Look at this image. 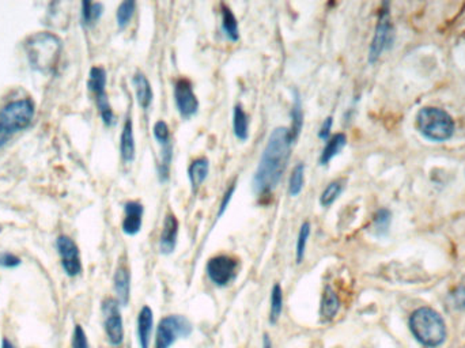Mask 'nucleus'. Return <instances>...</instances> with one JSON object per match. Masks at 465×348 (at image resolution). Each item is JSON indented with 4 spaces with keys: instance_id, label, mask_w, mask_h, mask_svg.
<instances>
[{
    "instance_id": "obj_22",
    "label": "nucleus",
    "mask_w": 465,
    "mask_h": 348,
    "mask_svg": "<svg viewBox=\"0 0 465 348\" xmlns=\"http://www.w3.org/2000/svg\"><path fill=\"white\" fill-rule=\"evenodd\" d=\"M221 14H222V32L226 36L229 41H239L240 40V29H239V22L234 13L226 6H221Z\"/></svg>"
},
{
    "instance_id": "obj_11",
    "label": "nucleus",
    "mask_w": 465,
    "mask_h": 348,
    "mask_svg": "<svg viewBox=\"0 0 465 348\" xmlns=\"http://www.w3.org/2000/svg\"><path fill=\"white\" fill-rule=\"evenodd\" d=\"M175 101L177 111L184 119H190L199 111V99L193 92L192 83L187 78H181L175 85Z\"/></svg>"
},
{
    "instance_id": "obj_35",
    "label": "nucleus",
    "mask_w": 465,
    "mask_h": 348,
    "mask_svg": "<svg viewBox=\"0 0 465 348\" xmlns=\"http://www.w3.org/2000/svg\"><path fill=\"white\" fill-rule=\"evenodd\" d=\"M21 263H22V260L14 254H10V252L0 254V267L1 268H16L21 266Z\"/></svg>"
},
{
    "instance_id": "obj_7",
    "label": "nucleus",
    "mask_w": 465,
    "mask_h": 348,
    "mask_svg": "<svg viewBox=\"0 0 465 348\" xmlns=\"http://www.w3.org/2000/svg\"><path fill=\"white\" fill-rule=\"evenodd\" d=\"M385 9L381 10L380 16H378V22L376 26V32H374V37L373 41L370 44L369 49V62L370 63H376L381 55L385 52L386 49L392 47L393 40H395V31H393V25L390 21V16L388 11V4H384Z\"/></svg>"
},
{
    "instance_id": "obj_26",
    "label": "nucleus",
    "mask_w": 465,
    "mask_h": 348,
    "mask_svg": "<svg viewBox=\"0 0 465 348\" xmlns=\"http://www.w3.org/2000/svg\"><path fill=\"white\" fill-rule=\"evenodd\" d=\"M283 310V290L279 283H275L271 291V308H270V322L275 325Z\"/></svg>"
},
{
    "instance_id": "obj_21",
    "label": "nucleus",
    "mask_w": 465,
    "mask_h": 348,
    "mask_svg": "<svg viewBox=\"0 0 465 348\" xmlns=\"http://www.w3.org/2000/svg\"><path fill=\"white\" fill-rule=\"evenodd\" d=\"M292 107H291V127L289 128L290 135L292 142H297L301 129L304 126V111H302V101L298 92H292Z\"/></svg>"
},
{
    "instance_id": "obj_10",
    "label": "nucleus",
    "mask_w": 465,
    "mask_h": 348,
    "mask_svg": "<svg viewBox=\"0 0 465 348\" xmlns=\"http://www.w3.org/2000/svg\"><path fill=\"white\" fill-rule=\"evenodd\" d=\"M56 248L60 256L62 267L65 275L70 278H75L82 272V261H80V248L75 241L68 236H60L56 239Z\"/></svg>"
},
{
    "instance_id": "obj_9",
    "label": "nucleus",
    "mask_w": 465,
    "mask_h": 348,
    "mask_svg": "<svg viewBox=\"0 0 465 348\" xmlns=\"http://www.w3.org/2000/svg\"><path fill=\"white\" fill-rule=\"evenodd\" d=\"M239 260L229 254H218L211 257L207 263V275L209 279L218 287L230 285L239 273Z\"/></svg>"
},
{
    "instance_id": "obj_27",
    "label": "nucleus",
    "mask_w": 465,
    "mask_h": 348,
    "mask_svg": "<svg viewBox=\"0 0 465 348\" xmlns=\"http://www.w3.org/2000/svg\"><path fill=\"white\" fill-rule=\"evenodd\" d=\"M304 184H305V165L304 163H298L292 169L291 175H290V196H292V197L298 196L302 192V190H304Z\"/></svg>"
},
{
    "instance_id": "obj_40",
    "label": "nucleus",
    "mask_w": 465,
    "mask_h": 348,
    "mask_svg": "<svg viewBox=\"0 0 465 348\" xmlns=\"http://www.w3.org/2000/svg\"><path fill=\"white\" fill-rule=\"evenodd\" d=\"M263 348H273V340L268 333H266L263 336Z\"/></svg>"
},
{
    "instance_id": "obj_32",
    "label": "nucleus",
    "mask_w": 465,
    "mask_h": 348,
    "mask_svg": "<svg viewBox=\"0 0 465 348\" xmlns=\"http://www.w3.org/2000/svg\"><path fill=\"white\" fill-rule=\"evenodd\" d=\"M390 221H392V215L386 208L377 211V214L374 217V221H373V227H374L376 234L377 236H385L388 230H389Z\"/></svg>"
},
{
    "instance_id": "obj_3",
    "label": "nucleus",
    "mask_w": 465,
    "mask_h": 348,
    "mask_svg": "<svg viewBox=\"0 0 465 348\" xmlns=\"http://www.w3.org/2000/svg\"><path fill=\"white\" fill-rule=\"evenodd\" d=\"M26 53L29 63L38 72H50L60 59L63 44L62 40L49 32L35 33L31 36L26 43Z\"/></svg>"
},
{
    "instance_id": "obj_4",
    "label": "nucleus",
    "mask_w": 465,
    "mask_h": 348,
    "mask_svg": "<svg viewBox=\"0 0 465 348\" xmlns=\"http://www.w3.org/2000/svg\"><path fill=\"white\" fill-rule=\"evenodd\" d=\"M417 127L434 142H445L453 136L454 121L448 112L438 108H423L417 113Z\"/></svg>"
},
{
    "instance_id": "obj_29",
    "label": "nucleus",
    "mask_w": 465,
    "mask_h": 348,
    "mask_svg": "<svg viewBox=\"0 0 465 348\" xmlns=\"http://www.w3.org/2000/svg\"><path fill=\"white\" fill-rule=\"evenodd\" d=\"M172 158H173V147H172V143L168 144V146L160 147V163H158V166H157L160 183H165V181H168V178H169Z\"/></svg>"
},
{
    "instance_id": "obj_14",
    "label": "nucleus",
    "mask_w": 465,
    "mask_h": 348,
    "mask_svg": "<svg viewBox=\"0 0 465 348\" xmlns=\"http://www.w3.org/2000/svg\"><path fill=\"white\" fill-rule=\"evenodd\" d=\"M113 286L116 291V300L120 306H127L131 297V273L126 264H120L113 276Z\"/></svg>"
},
{
    "instance_id": "obj_23",
    "label": "nucleus",
    "mask_w": 465,
    "mask_h": 348,
    "mask_svg": "<svg viewBox=\"0 0 465 348\" xmlns=\"http://www.w3.org/2000/svg\"><path fill=\"white\" fill-rule=\"evenodd\" d=\"M233 132L236 138L242 142H245L249 136L248 114L245 113L240 104L234 107V112H233Z\"/></svg>"
},
{
    "instance_id": "obj_5",
    "label": "nucleus",
    "mask_w": 465,
    "mask_h": 348,
    "mask_svg": "<svg viewBox=\"0 0 465 348\" xmlns=\"http://www.w3.org/2000/svg\"><path fill=\"white\" fill-rule=\"evenodd\" d=\"M33 117L34 102L32 99H16L7 104L0 112V128L13 135L29 127L32 124Z\"/></svg>"
},
{
    "instance_id": "obj_25",
    "label": "nucleus",
    "mask_w": 465,
    "mask_h": 348,
    "mask_svg": "<svg viewBox=\"0 0 465 348\" xmlns=\"http://www.w3.org/2000/svg\"><path fill=\"white\" fill-rule=\"evenodd\" d=\"M89 90L93 94H101L106 92V71L102 67H93L89 74V82H87Z\"/></svg>"
},
{
    "instance_id": "obj_12",
    "label": "nucleus",
    "mask_w": 465,
    "mask_h": 348,
    "mask_svg": "<svg viewBox=\"0 0 465 348\" xmlns=\"http://www.w3.org/2000/svg\"><path fill=\"white\" fill-rule=\"evenodd\" d=\"M145 207L139 202L131 200L124 206V219H123V232L127 236H136L142 230L143 224Z\"/></svg>"
},
{
    "instance_id": "obj_19",
    "label": "nucleus",
    "mask_w": 465,
    "mask_h": 348,
    "mask_svg": "<svg viewBox=\"0 0 465 348\" xmlns=\"http://www.w3.org/2000/svg\"><path fill=\"white\" fill-rule=\"evenodd\" d=\"M209 172V161L206 157H200L192 161L188 168V178L193 192L199 190L206 181Z\"/></svg>"
},
{
    "instance_id": "obj_6",
    "label": "nucleus",
    "mask_w": 465,
    "mask_h": 348,
    "mask_svg": "<svg viewBox=\"0 0 465 348\" xmlns=\"http://www.w3.org/2000/svg\"><path fill=\"white\" fill-rule=\"evenodd\" d=\"M192 331V324L187 317L178 315L163 317L157 327L154 348H170L177 340L187 339Z\"/></svg>"
},
{
    "instance_id": "obj_36",
    "label": "nucleus",
    "mask_w": 465,
    "mask_h": 348,
    "mask_svg": "<svg viewBox=\"0 0 465 348\" xmlns=\"http://www.w3.org/2000/svg\"><path fill=\"white\" fill-rule=\"evenodd\" d=\"M234 192H236V184H231L227 190H226L224 196H222V202H221V206H219V210H218V219L225 214L227 207L230 205L233 196H234Z\"/></svg>"
},
{
    "instance_id": "obj_30",
    "label": "nucleus",
    "mask_w": 465,
    "mask_h": 348,
    "mask_svg": "<svg viewBox=\"0 0 465 348\" xmlns=\"http://www.w3.org/2000/svg\"><path fill=\"white\" fill-rule=\"evenodd\" d=\"M343 181L341 180H337L329 183L325 190H322L320 196V205L322 207L332 206L337 200V197L340 196V193L343 192Z\"/></svg>"
},
{
    "instance_id": "obj_13",
    "label": "nucleus",
    "mask_w": 465,
    "mask_h": 348,
    "mask_svg": "<svg viewBox=\"0 0 465 348\" xmlns=\"http://www.w3.org/2000/svg\"><path fill=\"white\" fill-rule=\"evenodd\" d=\"M180 223L173 214H168L165 217L162 233L160 238V251L162 254H170L175 252L177 246Z\"/></svg>"
},
{
    "instance_id": "obj_8",
    "label": "nucleus",
    "mask_w": 465,
    "mask_h": 348,
    "mask_svg": "<svg viewBox=\"0 0 465 348\" xmlns=\"http://www.w3.org/2000/svg\"><path fill=\"white\" fill-rule=\"evenodd\" d=\"M102 317L106 339L113 347H119L124 342V322L120 312V303L114 298L102 302Z\"/></svg>"
},
{
    "instance_id": "obj_16",
    "label": "nucleus",
    "mask_w": 465,
    "mask_h": 348,
    "mask_svg": "<svg viewBox=\"0 0 465 348\" xmlns=\"http://www.w3.org/2000/svg\"><path fill=\"white\" fill-rule=\"evenodd\" d=\"M340 309V300L331 286H327L322 291L320 303V317L322 322L332 321Z\"/></svg>"
},
{
    "instance_id": "obj_24",
    "label": "nucleus",
    "mask_w": 465,
    "mask_h": 348,
    "mask_svg": "<svg viewBox=\"0 0 465 348\" xmlns=\"http://www.w3.org/2000/svg\"><path fill=\"white\" fill-rule=\"evenodd\" d=\"M104 14V4L99 1H83L82 3V23L87 28L94 26Z\"/></svg>"
},
{
    "instance_id": "obj_41",
    "label": "nucleus",
    "mask_w": 465,
    "mask_h": 348,
    "mask_svg": "<svg viewBox=\"0 0 465 348\" xmlns=\"http://www.w3.org/2000/svg\"><path fill=\"white\" fill-rule=\"evenodd\" d=\"M1 348H16V346H14L9 339H3V342H1Z\"/></svg>"
},
{
    "instance_id": "obj_20",
    "label": "nucleus",
    "mask_w": 465,
    "mask_h": 348,
    "mask_svg": "<svg viewBox=\"0 0 465 348\" xmlns=\"http://www.w3.org/2000/svg\"><path fill=\"white\" fill-rule=\"evenodd\" d=\"M346 144H347V136L344 134H335L332 138H329L319 159L321 166L328 165L332 159L339 156L346 147Z\"/></svg>"
},
{
    "instance_id": "obj_38",
    "label": "nucleus",
    "mask_w": 465,
    "mask_h": 348,
    "mask_svg": "<svg viewBox=\"0 0 465 348\" xmlns=\"http://www.w3.org/2000/svg\"><path fill=\"white\" fill-rule=\"evenodd\" d=\"M332 126H334V119L329 116L324 120V123L321 124L320 129H319V138L322 141H328L331 138V131H332Z\"/></svg>"
},
{
    "instance_id": "obj_1",
    "label": "nucleus",
    "mask_w": 465,
    "mask_h": 348,
    "mask_svg": "<svg viewBox=\"0 0 465 348\" xmlns=\"http://www.w3.org/2000/svg\"><path fill=\"white\" fill-rule=\"evenodd\" d=\"M294 144L289 128H275L261 154L253 175V192L258 196L270 195L282 181Z\"/></svg>"
},
{
    "instance_id": "obj_28",
    "label": "nucleus",
    "mask_w": 465,
    "mask_h": 348,
    "mask_svg": "<svg viewBox=\"0 0 465 348\" xmlns=\"http://www.w3.org/2000/svg\"><path fill=\"white\" fill-rule=\"evenodd\" d=\"M310 232H312V226L309 222H304L301 224L298 237H297V244H295V261L297 264H301L305 259L306 246H307V241L310 237Z\"/></svg>"
},
{
    "instance_id": "obj_34",
    "label": "nucleus",
    "mask_w": 465,
    "mask_h": 348,
    "mask_svg": "<svg viewBox=\"0 0 465 348\" xmlns=\"http://www.w3.org/2000/svg\"><path fill=\"white\" fill-rule=\"evenodd\" d=\"M72 348H90L89 347V340L87 335L82 325H75L74 333H72Z\"/></svg>"
},
{
    "instance_id": "obj_31",
    "label": "nucleus",
    "mask_w": 465,
    "mask_h": 348,
    "mask_svg": "<svg viewBox=\"0 0 465 348\" xmlns=\"http://www.w3.org/2000/svg\"><path fill=\"white\" fill-rule=\"evenodd\" d=\"M135 9H136V3L133 0H126L123 3H120L117 13H116V19H117V26L120 29L127 28L129 21L132 19V16L135 14Z\"/></svg>"
},
{
    "instance_id": "obj_37",
    "label": "nucleus",
    "mask_w": 465,
    "mask_h": 348,
    "mask_svg": "<svg viewBox=\"0 0 465 348\" xmlns=\"http://www.w3.org/2000/svg\"><path fill=\"white\" fill-rule=\"evenodd\" d=\"M452 300L454 303V308L464 310L465 309V286H459L456 291L452 294Z\"/></svg>"
},
{
    "instance_id": "obj_18",
    "label": "nucleus",
    "mask_w": 465,
    "mask_h": 348,
    "mask_svg": "<svg viewBox=\"0 0 465 348\" xmlns=\"http://www.w3.org/2000/svg\"><path fill=\"white\" fill-rule=\"evenodd\" d=\"M132 83L135 87V93H136V99L138 104L143 108V109H148L150 105L153 104V98H154V93H153V87L150 80H147L143 72H136L132 78Z\"/></svg>"
},
{
    "instance_id": "obj_33",
    "label": "nucleus",
    "mask_w": 465,
    "mask_h": 348,
    "mask_svg": "<svg viewBox=\"0 0 465 348\" xmlns=\"http://www.w3.org/2000/svg\"><path fill=\"white\" fill-rule=\"evenodd\" d=\"M153 135L155 138V141L158 142L160 147L170 144V131H169V126L163 121L160 120L154 124L153 127Z\"/></svg>"
},
{
    "instance_id": "obj_39",
    "label": "nucleus",
    "mask_w": 465,
    "mask_h": 348,
    "mask_svg": "<svg viewBox=\"0 0 465 348\" xmlns=\"http://www.w3.org/2000/svg\"><path fill=\"white\" fill-rule=\"evenodd\" d=\"M10 138H11V135L7 131H4L3 128H0V148H3L9 143Z\"/></svg>"
},
{
    "instance_id": "obj_2",
    "label": "nucleus",
    "mask_w": 465,
    "mask_h": 348,
    "mask_svg": "<svg viewBox=\"0 0 465 348\" xmlns=\"http://www.w3.org/2000/svg\"><path fill=\"white\" fill-rule=\"evenodd\" d=\"M414 339L423 348L441 347L447 340V324L442 316L429 306L419 308L408 320Z\"/></svg>"
},
{
    "instance_id": "obj_15",
    "label": "nucleus",
    "mask_w": 465,
    "mask_h": 348,
    "mask_svg": "<svg viewBox=\"0 0 465 348\" xmlns=\"http://www.w3.org/2000/svg\"><path fill=\"white\" fill-rule=\"evenodd\" d=\"M154 330V313L150 306L145 305L138 315V342L141 348H150V342Z\"/></svg>"
},
{
    "instance_id": "obj_17",
    "label": "nucleus",
    "mask_w": 465,
    "mask_h": 348,
    "mask_svg": "<svg viewBox=\"0 0 465 348\" xmlns=\"http://www.w3.org/2000/svg\"><path fill=\"white\" fill-rule=\"evenodd\" d=\"M120 156L123 162L131 163L133 162L135 156H136V144H135V136H133V124L131 117L127 119L124 123V127L121 131L120 136Z\"/></svg>"
}]
</instances>
